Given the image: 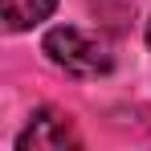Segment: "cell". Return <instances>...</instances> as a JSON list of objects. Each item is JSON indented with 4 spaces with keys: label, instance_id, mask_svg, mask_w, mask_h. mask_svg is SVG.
<instances>
[{
    "label": "cell",
    "instance_id": "6da1fadb",
    "mask_svg": "<svg viewBox=\"0 0 151 151\" xmlns=\"http://www.w3.org/2000/svg\"><path fill=\"white\" fill-rule=\"evenodd\" d=\"M41 53L49 57L57 70H65L70 78H106L114 70V53L106 45V37L86 33L78 25H57L45 33Z\"/></svg>",
    "mask_w": 151,
    "mask_h": 151
},
{
    "label": "cell",
    "instance_id": "7a4b0ae2",
    "mask_svg": "<svg viewBox=\"0 0 151 151\" xmlns=\"http://www.w3.org/2000/svg\"><path fill=\"white\" fill-rule=\"evenodd\" d=\"M21 151H61V147H82V135L74 131L70 114L61 110H37L29 127L17 135Z\"/></svg>",
    "mask_w": 151,
    "mask_h": 151
},
{
    "label": "cell",
    "instance_id": "3957f363",
    "mask_svg": "<svg viewBox=\"0 0 151 151\" xmlns=\"http://www.w3.org/2000/svg\"><path fill=\"white\" fill-rule=\"evenodd\" d=\"M57 0H0V17H4V33H29L33 25L49 21Z\"/></svg>",
    "mask_w": 151,
    "mask_h": 151
},
{
    "label": "cell",
    "instance_id": "277c9868",
    "mask_svg": "<svg viewBox=\"0 0 151 151\" xmlns=\"http://www.w3.org/2000/svg\"><path fill=\"white\" fill-rule=\"evenodd\" d=\"M143 37H147V45H151V21H147V29H143Z\"/></svg>",
    "mask_w": 151,
    "mask_h": 151
}]
</instances>
